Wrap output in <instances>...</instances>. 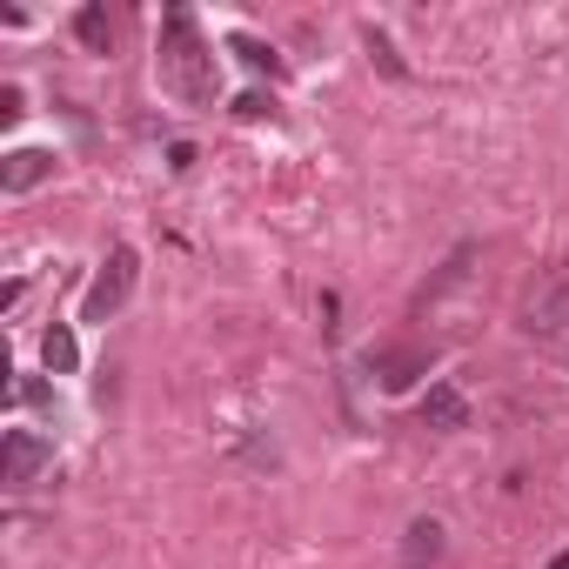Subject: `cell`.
<instances>
[{
  "label": "cell",
  "mask_w": 569,
  "mask_h": 569,
  "mask_svg": "<svg viewBox=\"0 0 569 569\" xmlns=\"http://www.w3.org/2000/svg\"><path fill=\"white\" fill-rule=\"evenodd\" d=\"M161 88L174 101H188V108H214V94H221V61L194 34V14L188 8H174L161 21Z\"/></svg>",
  "instance_id": "obj_1"
},
{
  "label": "cell",
  "mask_w": 569,
  "mask_h": 569,
  "mask_svg": "<svg viewBox=\"0 0 569 569\" xmlns=\"http://www.w3.org/2000/svg\"><path fill=\"white\" fill-rule=\"evenodd\" d=\"M134 281H141V254L121 241V248L101 261V274H94V289H88V302H81V322H108V316H121L128 296H134Z\"/></svg>",
  "instance_id": "obj_2"
},
{
  "label": "cell",
  "mask_w": 569,
  "mask_h": 569,
  "mask_svg": "<svg viewBox=\"0 0 569 569\" xmlns=\"http://www.w3.org/2000/svg\"><path fill=\"white\" fill-rule=\"evenodd\" d=\"M48 462H54V442H48V436L8 429V442H0V482H8V489H28Z\"/></svg>",
  "instance_id": "obj_3"
},
{
  "label": "cell",
  "mask_w": 569,
  "mask_h": 569,
  "mask_svg": "<svg viewBox=\"0 0 569 569\" xmlns=\"http://www.w3.org/2000/svg\"><path fill=\"white\" fill-rule=\"evenodd\" d=\"M522 322H529V329H542V336L569 329V268H549V274L536 281L529 302H522Z\"/></svg>",
  "instance_id": "obj_4"
},
{
  "label": "cell",
  "mask_w": 569,
  "mask_h": 569,
  "mask_svg": "<svg viewBox=\"0 0 569 569\" xmlns=\"http://www.w3.org/2000/svg\"><path fill=\"white\" fill-rule=\"evenodd\" d=\"M369 376L389 396H402V389H416V376H429V349H376L369 356Z\"/></svg>",
  "instance_id": "obj_5"
},
{
  "label": "cell",
  "mask_w": 569,
  "mask_h": 569,
  "mask_svg": "<svg viewBox=\"0 0 569 569\" xmlns=\"http://www.w3.org/2000/svg\"><path fill=\"white\" fill-rule=\"evenodd\" d=\"M41 181H54V154H48V148H14V154H0V188H8V194H28V188H41Z\"/></svg>",
  "instance_id": "obj_6"
},
{
  "label": "cell",
  "mask_w": 569,
  "mask_h": 569,
  "mask_svg": "<svg viewBox=\"0 0 569 569\" xmlns=\"http://www.w3.org/2000/svg\"><path fill=\"white\" fill-rule=\"evenodd\" d=\"M422 422H429V429H469V402H462V389H456V382H429V396H422Z\"/></svg>",
  "instance_id": "obj_7"
},
{
  "label": "cell",
  "mask_w": 569,
  "mask_h": 569,
  "mask_svg": "<svg viewBox=\"0 0 569 569\" xmlns=\"http://www.w3.org/2000/svg\"><path fill=\"white\" fill-rule=\"evenodd\" d=\"M436 556H442V522H436V516H416L409 536H402V562H409V569H429Z\"/></svg>",
  "instance_id": "obj_8"
},
{
  "label": "cell",
  "mask_w": 569,
  "mask_h": 569,
  "mask_svg": "<svg viewBox=\"0 0 569 569\" xmlns=\"http://www.w3.org/2000/svg\"><path fill=\"white\" fill-rule=\"evenodd\" d=\"M41 356H48V369H54V376H74V369H81V349H74V336H68L61 322L41 336Z\"/></svg>",
  "instance_id": "obj_9"
},
{
  "label": "cell",
  "mask_w": 569,
  "mask_h": 569,
  "mask_svg": "<svg viewBox=\"0 0 569 569\" xmlns=\"http://www.w3.org/2000/svg\"><path fill=\"white\" fill-rule=\"evenodd\" d=\"M74 34H81V48H94V54H108V48H114V28H108V14H101V8H81V14H74Z\"/></svg>",
  "instance_id": "obj_10"
},
{
  "label": "cell",
  "mask_w": 569,
  "mask_h": 569,
  "mask_svg": "<svg viewBox=\"0 0 569 569\" xmlns=\"http://www.w3.org/2000/svg\"><path fill=\"white\" fill-rule=\"evenodd\" d=\"M234 54L254 68V74H281V61H274V48H261V41H248V34H234Z\"/></svg>",
  "instance_id": "obj_11"
},
{
  "label": "cell",
  "mask_w": 569,
  "mask_h": 569,
  "mask_svg": "<svg viewBox=\"0 0 569 569\" xmlns=\"http://www.w3.org/2000/svg\"><path fill=\"white\" fill-rule=\"evenodd\" d=\"M234 114H241V121H261V114H268V94H241Z\"/></svg>",
  "instance_id": "obj_12"
},
{
  "label": "cell",
  "mask_w": 569,
  "mask_h": 569,
  "mask_svg": "<svg viewBox=\"0 0 569 569\" xmlns=\"http://www.w3.org/2000/svg\"><path fill=\"white\" fill-rule=\"evenodd\" d=\"M14 396H21V402H34V409H54V389H41V382H21Z\"/></svg>",
  "instance_id": "obj_13"
},
{
  "label": "cell",
  "mask_w": 569,
  "mask_h": 569,
  "mask_svg": "<svg viewBox=\"0 0 569 569\" xmlns=\"http://www.w3.org/2000/svg\"><path fill=\"white\" fill-rule=\"evenodd\" d=\"M0 121H21V88H0Z\"/></svg>",
  "instance_id": "obj_14"
}]
</instances>
